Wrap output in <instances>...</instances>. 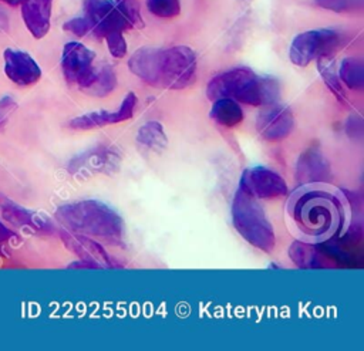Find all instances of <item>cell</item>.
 Masks as SVG:
<instances>
[{"mask_svg":"<svg viewBox=\"0 0 364 351\" xmlns=\"http://www.w3.org/2000/svg\"><path fill=\"white\" fill-rule=\"evenodd\" d=\"M287 216L300 240L313 244L341 233L350 220V206L341 190L327 183H307L291 193Z\"/></svg>","mask_w":364,"mask_h":351,"instance_id":"6da1fadb","label":"cell"},{"mask_svg":"<svg viewBox=\"0 0 364 351\" xmlns=\"http://www.w3.org/2000/svg\"><path fill=\"white\" fill-rule=\"evenodd\" d=\"M128 67L146 84L168 90H183L196 78V55L188 45L142 47L129 57Z\"/></svg>","mask_w":364,"mask_h":351,"instance_id":"7a4b0ae2","label":"cell"},{"mask_svg":"<svg viewBox=\"0 0 364 351\" xmlns=\"http://www.w3.org/2000/svg\"><path fill=\"white\" fill-rule=\"evenodd\" d=\"M55 219L73 233L107 242H119L124 234L122 217L107 203L97 199H84L61 205Z\"/></svg>","mask_w":364,"mask_h":351,"instance_id":"3957f363","label":"cell"},{"mask_svg":"<svg viewBox=\"0 0 364 351\" xmlns=\"http://www.w3.org/2000/svg\"><path fill=\"white\" fill-rule=\"evenodd\" d=\"M280 88L276 80L260 77L246 67L228 70L213 77L206 87V97L210 101L232 98L237 102L264 107L277 102Z\"/></svg>","mask_w":364,"mask_h":351,"instance_id":"277c9868","label":"cell"},{"mask_svg":"<svg viewBox=\"0 0 364 351\" xmlns=\"http://www.w3.org/2000/svg\"><path fill=\"white\" fill-rule=\"evenodd\" d=\"M232 222L236 232L253 247L270 253L276 244L273 226L256 198L237 188L232 200Z\"/></svg>","mask_w":364,"mask_h":351,"instance_id":"5b68a950","label":"cell"},{"mask_svg":"<svg viewBox=\"0 0 364 351\" xmlns=\"http://www.w3.org/2000/svg\"><path fill=\"white\" fill-rule=\"evenodd\" d=\"M341 38V34L331 28H318L300 33L290 44V61L294 65L306 67L321 55L333 54L340 47Z\"/></svg>","mask_w":364,"mask_h":351,"instance_id":"8992f818","label":"cell"},{"mask_svg":"<svg viewBox=\"0 0 364 351\" xmlns=\"http://www.w3.org/2000/svg\"><path fill=\"white\" fill-rule=\"evenodd\" d=\"M84 16L90 21L91 33L101 38L108 33L134 27L118 4L111 0H84Z\"/></svg>","mask_w":364,"mask_h":351,"instance_id":"52a82bcc","label":"cell"},{"mask_svg":"<svg viewBox=\"0 0 364 351\" xmlns=\"http://www.w3.org/2000/svg\"><path fill=\"white\" fill-rule=\"evenodd\" d=\"M239 189L256 199H272L284 196L287 193V183L274 171L255 166L243 171Z\"/></svg>","mask_w":364,"mask_h":351,"instance_id":"ba28073f","label":"cell"},{"mask_svg":"<svg viewBox=\"0 0 364 351\" xmlns=\"http://www.w3.org/2000/svg\"><path fill=\"white\" fill-rule=\"evenodd\" d=\"M294 128V117L289 107L277 102L264 105L256 118V129L267 142H279L290 135Z\"/></svg>","mask_w":364,"mask_h":351,"instance_id":"9c48e42d","label":"cell"},{"mask_svg":"<svg viewBox=\"0 0 364 351\" xmlns=\"http://www.w3.org/2000/svg\"><path fill=\"white\" fill-rule=\"evenodd\" d=\"M95 53L78 41L64 45L61 54V70L70 84L81 85L94 68Z\"/></svg>","mask_w":364,"mask_h":351,"instance_id":"30bf717a","label":"cell"},{"mask_svg":"<svg viewBox=\"0 0 364 351\" xmlns=\"http://www.w3.org/2000/svg\"><path fill=\"white\" fill-rule=\"evenodd\" d=\"M60 237L65 247L73 252L80 260L85 261L91 269H112L114 263L105 249L92 237L61 230Z\"/></svg>","mask_w":364,"mask_h":351,"instance_id":"8fae6325","label":"cell"},{"mask_svg":"<svg viewBox=\"0 0 364 351\" xmlns=\"http://www.w3.org/2000/svg\"><path fill=\"white\" fill-rule=\"evenodd\" d=\"M121 163L119 155L105 146H97L75 158L68 163V169L75 175H92V173H112L118 171Z\"/></svg>","mask_w":364,"mask_h":351,"instance_id":"7c38bea8","label":"cell"},{"mask_svg":"<svg viewBox=\"0 0 364 351\" xmlns=\"http://www.w3.org/2000/svg\"><path fill=\"white\" fill-rule=\"evenodd\" d=\"M135 105H136V95L134 92H128L118 109L112 112L104 111V109L87 112L70 119L67 125L71 129H92V128H100L111 124H119L132 118Z\"/></svg>","mask_w":364,"mask_h":351,"instance_id":"4fadbf2b","label":"cell"},{"mask_svg":"<svg viewBox=\"0 0 364 351\" xmlns=\"http://www.w3.org/2000/svg\"><path fill=\"white\" fill-rule=\"evenodd\" d=\"M4 74L18 87H30L41 78V68L26 51L6 48L3 53Z\"/></svg>","mask_w":364,"mask_h":351,"instance_id":"5bb4252c","label":"cell"},{"mask_svg":"<svg viewBox=\"0 0 364 351\" xmlns=\"http://www.w3.org/2000/svg\"><path fill=\"white\" fill-rule=\"evenodd\" d=\"M296 176L301 185L327 183L331 176L330 163L317 145L307 148L297 159Z\"/></svg>","mask_w":364,"mask_h":351,"instance_id":"9a60e30c","label":"cell"},{"mask_svg":"<svg viewBox=\"0 0 364 351\" xmlns=\"http://www.w3.org/2000/svg\"><path fill=\"white\" fill-rule=\"evenodd\" d=\"M0 210L6 222L13 223L18 227H24V229H30L41 233H50L54 230L48 219L17 205L16 202H13L11 199H9L1 193H0Z\"/></svg>","mask_w":364,"mask_h":351,"instance_id":"2e32d148","label":"cell"},{"mask_svg":"<svg viewBox=\"0 0 364 351\" xmlns=\"http://www.w3.org/2000/svg\"><path fill=\"white\" fill-rule=\"evenodd\" d=\"M53 0H23L21 17L34 38H43L50 30Z\"/></svg>","mask_w":364,"mask_h":351,"instance_id":"e0dca14e","label":"cell"},{"mask_svg":"<svg viewBox=\"0 0 364 351\" xmlns=\"http://www.w3.org/2000/svg\"><path fill=\"white\" fill-rule=\"evenodd\" d=\"M117 87V75L111 65L105 64L100 68H92L88 78L78 87L88 95L105 97Z\"/></svg>","mask_w":364,"mask_h":351,"instance_id":"ac0fdd59","label":"cell"},{"mask_svg":"<svg viewBox=\"0 0 364 351\" xmlns=\"http://www.w3.org/2000/svg\"><path fill=\"white\" fill-rule=\"evenodd\" d=\"M209 115L216 124L226 128L235 126L243 121V111L239 102L232 98L215 99Z\"/></svg>","mask_w":364,"mask_h":351,"instance_id":"d6986e66","label":"cell"},{"mask_svg":"<svg viewBox=\"0 0 364 351\" xmlns=\"http://www.w3.org/2000/svg\"><path fill=\"white\" fill-rule=\"evenodd\" d=\"M136 142L154 152H161L166 148L168 145V138L165 134V129L162 126V124H159L158 121H149L144 125L139 126L136 136H135Z\"/></svg>","mask_w":364,"mask_h":351,"instance_id":"ffe728a7","label":"cell"},{"mask_svg":"<svg viewBox=\"0 0 364 351\" xmlns=\"http://www.w3.org/2000/svg\"><path fill=\"white\" fill-rule=\"evenodd\" d=\"M289 257L299 269L321 267V256L313 243L304 240H294L289 247Z\"/></svg>","mask_w":364,"mask_h":351,"instance_id":"44dd1931","label":"cell"},{"mask_svg":"<svg viewBox=\"0 0 364 351\" xmlns=\"http://www.w3.org/2000/svg\"><path fill=\"white\" fill-rule=\"evenodd\" d=\"M317 68L318 72L327 85V88L337 97V99L343 104H347V95L344 92V88L341 85V81L338 78V71L336 67V60L333 54L321 55L317 58Z\"/></svg>","mask_w":364,"mask_h":351,"instance_id":"7402d4cb","label":"cell"},{"mask_svg":"<svg viewBox=\"0 0 364 351\" xmlns=\"http://www.w3.org/2000/svg\"><path fill=\"white\" fill-rule=\"evenodd\" d=\"M340 81L350 90L361 91L364 88V65L358 58H344L338 67Z\"/></svg>","mask_w":364,"mask_h":351,"instance_id":"603a6c76","label":"cell"},{"mask_svg":"<svg viewBox=\"0 0 364 351\" xmlns=\"http://www.w3.org/2000/svg\"><path fill=\"white\" fill-rule=\"evenodd\" d=\"M148 10L162 18H172L181 13V0H146Z\"/></svg>","mask_w":364,"mask_h":351,"instance_id":"cb8c5ba5","label":"cell"},{"mask_svg":"<svg viewBox=\"0 0 364 351\" xmlns=\"http://www.w3.org/2000/svg\"><path fill=\"white\" fill-rule=\"evenodd\" d=\"M108 50L112 57L122 58L127 54V41L124 38V31H112L108 33L105 37Z\"/></svg>","mask_w":364,"mask_h":351,"instance_id":"d4e9b609","label":"cell"},{"mask_svg":"<svg viewBox=\"0 0 364 351\" xmlns=\"http://www.w3.org/2000/svg\"><path fill=\"white\" fill-rule=\"evenodd\" d=\"M314 3L326 10L343 13L360 7L363 4V0H314Z\"/></svg>","mask_w":364,"mask_h":351,"instance_id":"484cf974","label":"cell"},{"mask_svg":"<svg viewBox=\"0 0 364 351\" xmlns=\"http://www.w3.org/2000/svg\"><path fill=\"white\" fill-rule=\"evenodd\" d=\"M118 7L125 13V16L129 18L134 27H142L144 21L139 13V4L138 0H115Z\"/></svg>","mask_w":364,"mask_h":351,"instance_id":"4316f807","label":"cell"},{"mask_svg":"<svg viewBox=\"0 0 364 351\" xmlns=\"http://www.w3.org/2000/svg\"><path fill=\"white\" fill-rule=\"evenodd\" d=\"M63 28L65 31H70L71 34L77 36V37H84L85 34L91 33V26H90V21L87 20L85 16H81V17H74L68 21L64 23Z\"/></svg>","mask_w":364,"mask_h":351,"instance_id":"83f0119b","label":"cell"},{"mask_svg":"<svg viewBox=\"0 0 364 351\" xmlns=\"http://www.w3.org/2000/svg\"><path fill=\"white\" fill-rule=\"evenodd\" d=\"M17 102L14 101L13 97L4 95L0 98V129H3L10 119L11 114L16 111Z\"/></svg>","mask_w":364,"mask_h":351,"instance_id":"f1b7e54d","label":"cell"},{"mask_svg":"<svg viewBox=\"0 0 364 351\" xmlns=\"http://www.w3.org/2000/svg\"><path fill=\"white\" fill-rule=\"evenodd\" d=\"M16 239V234L14 232H11L4 223L0 222V254H3V244L4 243H9L10 240Z\"/></svg>","mask_w":364,"mask_h":351,"instance_id":"f546056e","label":"cell"},{"mask_svg":"<svg viewBox=\"0 0 364 351\" xmlns=\"http://www.w3.org/2000/svg\"><path fill=\"white\" fill-rule=\"evenodd\" d=\"M0 1H4V3L10 4V6H17V4H21L23 0H0Z\"/></svg>","mask_w":364,"mask_h":351,"instance_id":"4dcf8cb0","label":"cell"}]
</instances>
